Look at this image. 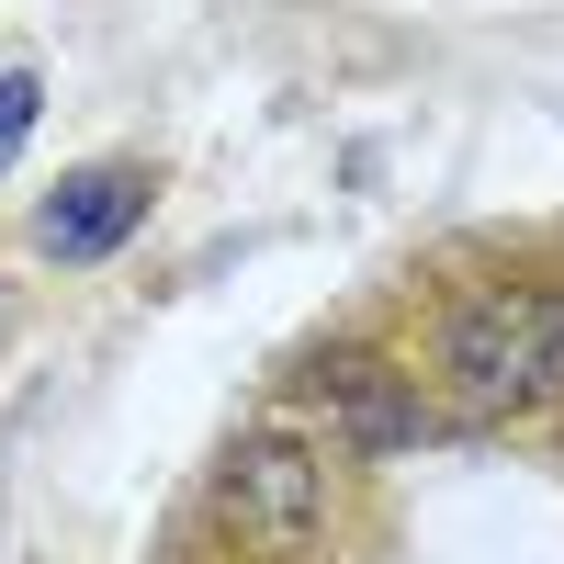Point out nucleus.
<instances>
[{
  "mask_svg": "<svg viewBox=\"0 0 564 564\" xmlns=\"http://www.w3.org/2000/svg\"><path fill=\"white\" fill-rule=\"evenodd\" d=\"M441 395L463 430H508L564 395V282H497L441 316Z\"/></svg>",
  "mask_w": 564,
  "mask_h": 564,
  "instance_id": "nucleus-1",
  "label": "nucleus"
},
{
  "mask_svg": "<svg viewBox=\"0 0 564 564\" xmlns=\"http://www.w3.org/2000/svg\"><path fill=\"white\" fill-rule=\"evenodd\" d=\"M215 508H226V531L260 564H316V542H327V463L294 430H249L215 463Z\"/></svg>",
  "mask_w": 564,
  "mask_h": 564,
  "instance_id": "nucleus-2",
  "label": "nucleus"
},
{
  "mask_svg": "<svg viewBox=\"0 0 564 564\" xmlns=\"http://www.w3.org/2000/svg\"><path fill=\"white\" fill-rule=\"evenodd\" d=\"M148 204H159V170L148 159H79L57 193L34 204V249L57 271H90V260H113L135 226H148Z\"/></svg>",
  "mask_w": 564,
  "mask_h": 564,
  "instance_id": "nucleus-3",
  "label": "nucleus"
},
{
  "mask_svg": "<svg viewBox=\"0 0 564 564\" xmlns=\"http://www.w3.org/2000/svg\"><path fill=\"white\" fill-rule=\"evenodd\" d=\"M305 395L327 406V430H339L350 452H417V441L441 430L430 395H417V372L372 361V350H327V361H305Z\"/></svg>",
  "mask_w": 564,
  "mask_h": 564,
  "instance_id": "nucleus-4",
  "label": "nucleus"
},
{
  "mask_svg": "<svg viewBox=\"0 0 564 564\" xmlns=\"http://www.w3.org/2000/svg\"><path fill=\"white\" fill-rule=\"evenodd\" d=\"M34 113H45V79H34V68H0V170L23 159V135H34Z\"/></svg>",
  "mask_w": 564,
  "mask_h": 564,
  "instance_id": "nucleus-5",
  "label": "nucleus"
}]
</instances>
